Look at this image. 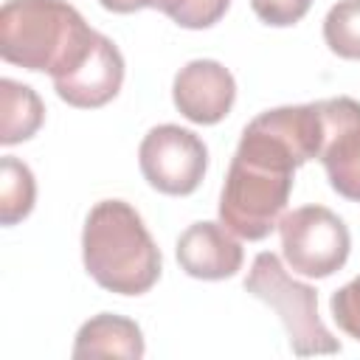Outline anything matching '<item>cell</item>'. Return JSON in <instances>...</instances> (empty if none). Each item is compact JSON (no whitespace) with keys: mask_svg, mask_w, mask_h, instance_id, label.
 <instances>
[{"mask_svg":"<svg viewBox=\"0 0 360 360\" xmlns=\"http://www.w3.org/2000/svg\"><path fill=\"white\" fill-rule=\"evenodd\" d=\"M321 149L318 104H290L256 115L239 138L219 194V219L242 239L259 242L278 228L292 174Z\"/></svg>","mask_w":360,"mask_h":360,"instance_id":"1","label":"cell"},{"mask_svg":"<svg viewBox=\"0 0 360 360\" xmlns=\"http://www.w3.org/2000/svg\"><path fill=\"white\" fill-rule=\"evenodd\" d=\"M82 259L90 278L118 295L149 292L163 270L152 233L124 200H101L90 208L82 231Z\"/></svg>","mask_w":360,"mask_h":360,"instance_id":"2","label":"cell"},{"mask_svg":"<svg viewBox=\"0 0 360 360\" xmlns=\"http://www.w3.org/2000/svg\"><path fill=\"white\" fill-rule=\"evenodd\" d=\"M93 37L96 31L65 0H6L0 8V56L51 79L68 73Z\"/></svg>","mask_w":360,"mask_h":360,"instance_id":"3","label":"cell"},{"mask_svg":"<svg viewBox=\"0 0 360 360\" xmlns=\"http://www.w3.org/2000/svg\"><path fill=\"white\" fill-rule=\"evenodd\" d=\"M245 290L264 301L284 323L295 354H335L340 343L318 318V292L295 281L276 253H259L245 278Z\"/></svg>","mask_w":360,"mask_h":360,"instance_id":"4","label":"cell"},{"mask_svg":"<svg viewBox=\"0 0 360 360\" xmlns=\"http://www.w3.org/2000/svg\"><path fill=\"white\" fill-rule=\"evenodd\" d=\"M278 236L284 262L309 278L338 273L352 250L346 222L323 205H304L284 214L278 222Z\"/></svg>","mask_w":360,"mask_h":360,"instance_id":"5","label":"cell"},{"mask_svg":"<svg viewBox=\"0 0 360 360\" xmlns=\"http://www.w3.org/2000/svg\"><path fill=\"white\" fill-rule=\"evenodd\" d=\"M141 174L152 188L169 197H186L197 191L208 169L205 143L177 124L152 127L138 146Z\"/></svg>","mask_w":360,"mask_h":360,"instance_id":"6","label":"cell"},{"mask_svg":"<svg viewBox=\"0 0 360 360\" xmlns=\"http://www.w3.org/2000/svg\"><path fill=\"white\" fill-rule=\"evenodd\" d=\"M321 115V149L318 158L326 169L329 186L360 202V101L349 96L315 101Z\"/></svg>","mask_w":360,"mask_h":360,"instance_id":"7","label":"cell"},{"mask_svg":"<svg viewBox=\"0 0 360 360\" xmlns=\"http://www.w3.org/2000/svg\"><path fill=\"white\" fill-rule=\"evenodd\" d=\"M124 84V56L118 51V45L98 34L93 37L87 53L62 76L53 79V90L56 96L79 110H96L104 107L107 101H112L118 96Z\"/></svg>","mask_w":360,"mask_h":360,"instance_id":"8","label":"cell"},{"mask_svg":"<svg viewBox=\"0 0 360 360\" xmlns=\"http://www.w3.org/2000/svg\"><path fill=\"white\" fill-rule=\"evenodd\" d=\"M172 98L183 118L211 127L231 112L236 101V82L217 59H194L177 70Z\"/></svg>","mask_w":360,"mask_h":360,"instance_id":"9","label":"cell"},{"mask_svg":"<svg viewBox=\"0 0 360 360\" xmlns=\"http://www.w3.org/2000/svg\"><path fill=\"white\" fill-rule=\"evenodd\" d=\"M242 245L222 222H194L177 239V264L191 278H231L242 267Z\"/></svg>","mask_w":360,"mask_h":360,"instance_id":"10","label":"cell"},{"mask_svg":"<svg viewBox=\"0 0 360 360\" xmlns=\"http://www.w3.org/2000/svg\"><path fill=\"white\" fill-rule=\"evenodd\" d=\"M73 357H143V332L135 321L112 312L84 321L73 340Z\"/></svg>","mask_w":360,"mask_h":360,"instance_id":"11","label":"cell"},{"mask_svg":"<svg viewBox=\"0 0 360 360\" xmlns=\"http://www.w3.org/2000/svg\"><path fill=\"white\" fill-rule=\"evenodd\" d=\"M45 104L34 87L14 79H0V143L14 146L39 132Z\"/></svg>","mask_w":360,"mask_h":360,"instance_id":"12","label":"cell"},{"mask_svg":"<svg viewBox=\"0 0 360 360\" xmlns=\"http://www.w3.org/2000/svg\"><path fill=\"white\" fill-rule=\"evenodd\" d=\"M34 200H37V183L31 169L22 160L6 155L0 160V222L17 225L31 214Z\"/></svg>","mask_w":360,"mask_h":360,"instance_id":"13","label":"cell"},{"mask_svg":"<svg viewBox=\"0 0 360 360\" xmlns=\"http://www.w3.org/2000/svg\"><path fill=\"white\" fill-rule=\"evenodd\" d=\"M323 42L340 59H360V0H338L326 11Z\"/></svg>","mask_w":360,"mask_h":360,"instance_id":"14","label":"cell"},{"mask_svg":"<svg viewBox=\"0 0 360 360\" xmlns=\"http://www.w3.org/2000/svg\"><path fill=\"white\" fill-rule=\"evenodd\" d=\"M231 0H149V8L163 11L169 20H174L180 28H211L219 22L228 11Z\"/></svg>","mask_w":360,"mask_h":360,"instance_id":"15","label":"cell"},{"mask_svg":"<svg viewBox=\"0 0 360 360\" xmlns=\"http://www.w3.org/2000/svg\"><path fill=\"white\" fill-rule=\"evenodd\" d=\"M329 309L335 323L354 340H360V276L332 292Z\"/></svg>","mask_w":360,"mask_h":360,"instance_id":"16","label":"cell"},{"mask_svg":"<svg viewBox=\"0 0 360 360\" xmlns=\"http://www.w3.org/2000/svg\"><path fill=\"white\" fill-rule=\"evenodd\" d=\"M309 6H312V0H250L253 14L273 28L295 25L298 20H304Z\"/></svg>","mask_w":360,"mask_h":360,"instance_id":"17","label":"cell"},{"mask_svg":"<svg viewBox=\"0 0 360 360\" xmlns=\"http://www.w3.org/2000/svg\"><path fill=\"white\" fill-rule=\"evenodd\" d=\"M107 11H115V14H132V11H141V8H149V0H98Z\"/></svg>","mask_w":360,"mask_h":360,"instance_id":"18","label":"cell"}]
</instances>
